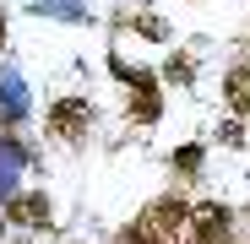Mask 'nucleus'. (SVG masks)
<instances>
[{"instance_id":"obj_11","label":"nucleus","mask_w":250,"mask_h":244,"mask_svg":"<svg viewBox=\"0 0 250 244\" xmlns=\"http://www.w3.org/2000/svg\"><path fill=\"white\" fill-rule=\"evenodd\" d=\"M169 76L174 81H190V60H169Z\"/></svg>"},{"instance_id":"obj_6","label":"nucleus","mask_w":250,"mask_h":244,"mask_svg":"<svg viewBox=\"0 0 250 244\" xmlns=\"http://www.w3.org/2000/svg\"><path fill=\"white\" fill-rule=\"evenodd\" d=\"M136 81V119H158V93H152V81L147 76H131Z\"/></svg>"},{"instance_id":"obj_2","label":"nucleus","mask_w":250,"mask_h":244,"mask_svg":"<svg viewBox=\"0 0 250 244\" xmlns=\"http://www.w3.org/2000/svg\"><path fill=\"white\" fill-rule=\"evenodd\" d=\"M87 125H93V109H87V98H60V103L49 109V131H55L60 141L87 136Z\"/></svg>"},{"instance_id":"obj_8","label":"nucleus","mask_w":250,"mask_h":244,"mask_svg":"<svg viewBox=\"0 0 250 244\" xmlns=\"http://www.w3.org/2000/svg\"><path fill=\"white\" fill-rule=\"evenodd\" d=\"M136 33H147V38H163V33H169V27H163L158 17H136Z\"/></svg>"},{"instance_id":"obj_7","label":"nucleus","mask_w":250,"mask_h":244,"mask_svg":"<svg viewBox=\"0 0 250 244\" xmlns=\"http://www.w3.org/2000/svg\"><path fill=\"white\" fill-rule=\"evenodd\" d=\"M185 244H229V228H196Z\"/></svg>"},{"instance_id":"obj_1","label":"nucleus","mask_w":250,"mask_h":244,"mask_svg":"<svg viewBox=\"0 0 250 244\" xmlns=\"http://www.w3.org/2000/svg\"><path fill=\"white\" fill-rule=\"evenodd\" d=\"M185 217H190V212L180 206V201H174V195H163V201H152V206L136 217V228L125 233V244H174Z\"/></svg>"},{"instance_id":"obj_4","label":"nucleus","mask_w":250,"mask_h":244,"mask_svg":"<svg viewBox=\"0 0 250 244\" xmlns=\"http://www.w3.org/2000/svg\"><path fill=\"white\" fill-rule=\"evenodd\" d=\"M223 93H229L234 114H250V71H229V81H223Z\"/></svg>"},{"instance_id":"obj_10","label":"nucleus","mask_w":250,"mask_h":244,"mask_svg":"<svg viewBox=\"0 0 250 244\" xmlns=\"http://www.w3.org/2000/svg\"><path fill=\"white\" fill-rule=\"evenodd\" d=\"M218 136H223V147H239V119H229V125H223Z\"/></svg>"},{"instance_id":"obj_5","label":"nucleus","mask_w":250,"mask_h":244,"mask_svg":"<svg viewBox=\"0 0 250 244\" xmlns=\"http://www.w3.org/2000/svg\"><path fill=\"white\" fill-rule=\"evenodd\" d=\"M196 228H229V206H218V201H201V206L190 212Z\"/></svg>"},{"instance_id":"obj_9","label":"nucleus","mask_w":250,"mask_h":244,"mask_svg":"<svg viewBox=\"0 0 250 244\" xmlns=\"http://www.w3.org/2000/svg\"><path fill=\"white\" fill-rule=\"evenodd\" d=\"M174 163H180V169H185V174H190V169H196V163H201V152H196V147H185V152H180V157H174Z\"/></svg>"},{"instance_id":"obj_3","label":"nucleus","mask_w":250,"mask_h":244,"mask_svg":"<svg viewBox=\"0 0 250 244\" xmlns=\"http://www.w3.org/2000/svg\"><path fill=\"white\" fill-rule=\"evenodd\" d=\"M6 223L49 228V201H44V195H17V201H6Z\"/></svg>"}]
</instances>
